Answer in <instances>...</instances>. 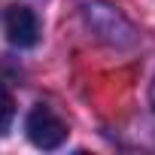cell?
<instances>
[{
  "label": "cell",
  "instance_id": "obj_5",
  "mask_svg": "<svg viewBox=\"0 0 155 155\" xmlns=\"http://www.w3.org/2000/svg\"><path fill=\"white\" fill-rule=\"evenodd\" d=\"M152 104H155V85H152Z\"/></svg>",
  "mask_w": 155,
  "mask_h": 155
},
{
  "label": "cell",
  "instance_id": "obj_3",
  "mask_svg": "<svg viewBox=\"0 0 155 155\" xmlns=\"http://www.w3.org/2000/svg\"><path fill=\"white\" fill-rule=\"evenodd\" d=\"M3 31H6L9 43H12V46H21V49H28V46H34V43L40 40V21H37L34 9L18 6V3L6 9V15H3Z\"/></svg>",
  "mask_w": 155,
  "mask_h": 155
},
{
  "label": "cell",
  "instance_id": "obj_4",
  "mask_svg": "<svg viewBox=\"0 0 155 155\" xmlns=\"http://www.w3.org/2000/svg\"><path fill=\"white\" fill-rule=\"evenodd\" d=\"M12 113H15V104H12V94L0 85V134H3L12 122Z\"/></svg>",
  "mask_w": 155,
  "mask_h": 155
},
{
  "label": "cell",
  "instance_id": "obj_1",
  "mask_svg": "<svg viewBox=\"0 0 155 155\" xmlns=\"http://www.w3.org/2000/svg\"><path fill=\"white\" fill-rule=\"evenodd\" d=\"M82 18H85L88 31L97 40L110 43V46H131L134 43L131 21L116 6H110L107 0H85V3H82Z\"/></svg>",
  "mask_w": 155,
  "mask_h": 155
},
{
  "label": "cell",
  "instance_id": "obj_2",
  "mask_svg": "<svg viewBox=\"0 0 155 155\" xmlns=\"http://www.w3.org/2000/svg\"><path fill=\"white\" fill-rule=\"evenodd\" d=\"M25 131H28L31 143L40 146V149H58L67 140V134H70L67 131V122L52 107H46V104H37L31 110V116L25 122Z\"/></svg>",
  "mask_w": 155,
  "mask_h": 155
}]
</instances>
